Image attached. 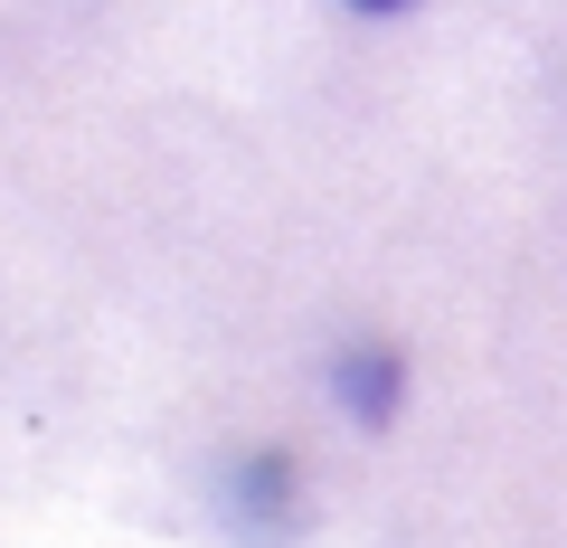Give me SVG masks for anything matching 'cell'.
I'll return each mask as SVG.
<instances>
[{
	"label": "cell",
	"mask_w": 567,
	"mask_h": 548,
	"mask_svg": "<svg viewBox=\"0 0 567 548\" xmlns=\"http://www.w3.org/2000/svg\"><path fill=\"white\" fill-rule=\"evenodd\" d=\"M227 502H237V529H246L256 548L293 539V464H284V454H256V464H237Z\"/></svg>",
	"instance_id": "6da1fadb"
},
{
	"label": "cell",
	"mask_w": 567,
	"mask_h": 548,
	"mask_svg": "<svg viewBox=\"0 0 567 548\" xmlns=\"http://www.w3.org/2000/svg\"><path fill=\"white\" fill-rule=\"evenodd\" d=\"M331 387H341V406L360 416V426H388V416H398V397H406V360H398L388 341H360V350H341Z\"/></svg>",
	"instance_id": "7a4b0ae2"
},
{
	"label": "cell",
	"mask_w": 567,
	"mask_h": 548,
	"mask_svg": "<svg viewBox=\"0 0 567 548\" xmlns=\"http://www.w3.org/2000/svg\"><path fill=\"white\" fill-rule=\"evenodd\" d=\"M350 10H406V0H350Z\"/></svg>",
	"instance_id": "3957f363"
}]
</instances>
